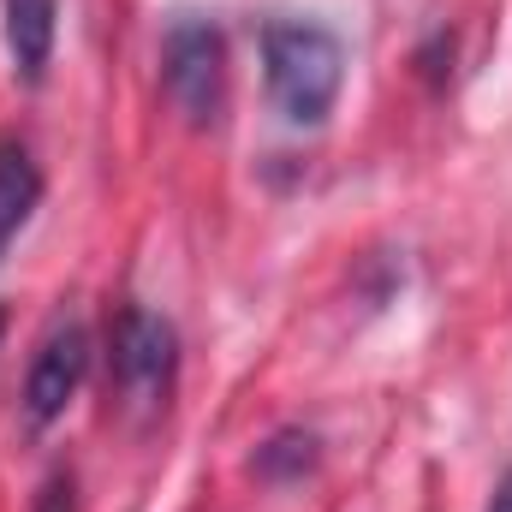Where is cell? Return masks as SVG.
<instances>
[{"mask_svg":"<svg viewBox=\"0 0 512 512\" xmlns=\"http://www.w3.org/2000/svg\"><path fill=\"white\" fill-rule=\"evenodd\" d=\"M42 203V167L18 137H0V256Z\"/></svg>","mask_w":512,"mask_h":512,"instance_id":"6","label":"cell"},{"mask_svg":"<svg viewBox=\"0 0 512 512\" xmlns=\"http://www.w3.org/2000/svg\"><path fill=\"white\" fill-rule=\"evenodd\" d=\"M262 84L286 126H322L346 84V48L328 24L274 18L262 24Z\"/></svg>","mask_w":512,"mask_h":512,"instance_id":"1","label":"cell"},{"mask_svg":"<svg viewBox=\"0 0 512 512\" xmlns=\"http://www.w3.org/2000/svg\"><path fill=\"white\" fill-rule=\"evenodd\" d=\"M84 376H90V334H84L78 322H66V328H54V334L36 346V358H30V376H24V417H30L36 429L60 423L66 405L78 399Z\"/></svg>","mask_w":512,"mask_h":512,"instance_id":"4","label":"cell"},{"mask_svg":"<svg viewBox=\"0 0 512 512\" xmlns=\"http://www.w3.org/2000/svg\"><path fill=\"white\" fill-rule=\"evenodd\" d=\"M310 465H316V435H304V429H286V435H274L268 447H256V471L274 477V483L304 477Z\"/></svg>","mask_w":512,"mask_h":512,"instance_id":"7","label":"cell"},{"mask_svg":"<svg viewBox=\"0 0 512 512\" xmlns=\"http://www.w3.org/2000/svg\"><path fill=\"white\" fill-rule=\"evenodd\" d=\"M161 90L191 126H215L227 108V36L209 18H179L161 42Z\"/></svg>","mask_w":512,"mask_h":512,"instance_id":"2","label":"cell"},{"mask_svg":"<svg viewBox=\"0 0 512 512\" xmlns=\"http://www.w3.org/2000/svg\"><path fill=\"white\" fill-rule=\"evenodd\" d=\"M0 334H6V310H0Z\"/></svg>","mask_w":512,"mask_h":512,"instance_id":"10","label":"cell"},{"mask_svg":"<svg viewBox=\"0 0 512 512\" xmlns=\"http://www.w3.org/2000/svg\"><path fill=\"white\" fill-rule=\"evenodd\" d=\"M6 54L24 84H36L54 60V30H60V0H6Z\"/></svg>","mask_w":512,"mask_h":512,"instance_id":"5","label":"cell"},{"mask_svg":"<svg viewBox=\"0 0 512 512\" xmlns=\"http://www.w3.org/2000/svg\"><path fill=\"white\" fill-rule=\"evenodd\" d=\"M36 512H78V495H72V477H66V471H54V477L42 483Z\"/></svg>","mask_w":512,"mask_h":512,"instance_id":"8","label":"cell"},{"mask_svg":"<svg viewBox=\"0 0 512 512\" xmlns=\"http://www.w3.org/2000/svg\"><path fill=\"white\" fill-rule=\"evenodd\" d=\"M108 358H114V382L137 411H161L167 393L179 382V334L167 316L143 310V304H126L108 328Z\"/></svg>","mask_w":512,"mask_h":512,"instance_id":"3","label":"cell"},{"mask_svg":"<svg viewBox=\"0 0 512 512\" xmlns=\"http://www.w3.org/2000/svg\"><path fill=\"white\" fill-rule=\"evenodd\" d=\"M489 512H512V471L495 483V495H489Z\"/></svg>","mask_w":512,"mask_h":512,"instance_id":"9","label":"cell"}]
</instances>
